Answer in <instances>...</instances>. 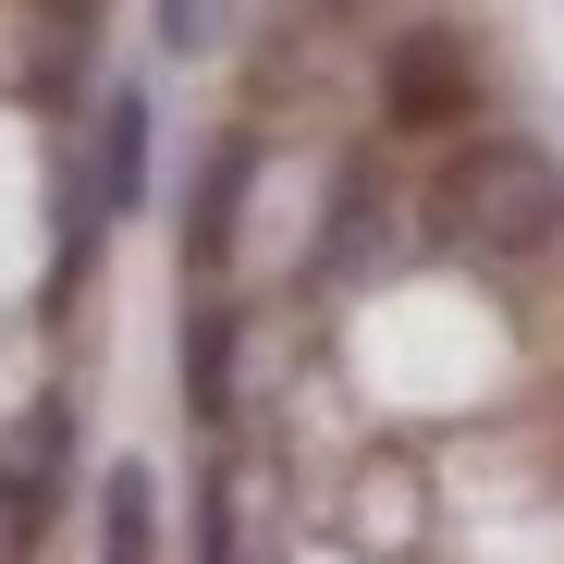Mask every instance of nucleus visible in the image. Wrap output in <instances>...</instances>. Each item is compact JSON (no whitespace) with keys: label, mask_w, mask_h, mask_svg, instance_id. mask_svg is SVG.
<instances>
[{"label":"nucleus","mask_w":564,"mask_h":564,"mask_svg":"<svg viewBox=\"0 0 564 564\" xmlns=\"http://www.w3.org/2000/svg\"><path fill=\"white\" fill-rule=\"evenodd\" d=\"M148 197V86H111L86 111V160H62V221H50V307H74V282L99 270L111 221Z\"/></svg>","instance_id":"obj_2"},{"label":"nucleus","mask_w":564,"mask_h":564,"mask_svg":"<svg viewBox=\"0 0 564 564\" xmlns=\"http://www.w3.org/2000/svg\"><path fill=\"white\" fill-rule=\"evenodd\" d=\"M381 111H393L405 135H442V123H466V111H479V62H466V37L417 25V37L381 62Z\"/></svg>","instance_id":"obj_3"},{"label":"nucleus","mask_w":564,"mask_h":564,"mask_svg":"<svg viewBox=\"0 0 564 564\" xmlns=\"http://www.w3.org/2000/svg\"><path fill=\"white\" fill-rule=\"evenodd\" d=\"M148 25H160L172 62H209L221 50V0H148Z\"/></svg>","instance_id":"obj_8"},{"label":"nucleus","mask_w":564,"mask_h":564,"mask_svg":"<svg viewBox=\"0 0 564 564\" xmlns=\"http://www.w3.org/2000/svg\"><path fill=\"white\" fill-rule=\"evenodd\" d=\"M393 258V184L344 160L332 172V209H319V282H356V270H381Z\"/></svg>","instance_id":"obj_5"},{"label":"nucleus","mask_w":564,"mask_h":564,"mask_svg":"<svg viewBox=\"0 0 564 564\" xmlns=\"http://www.w3.org/2000/svg\"><path fill=\"white\" fill-rule=\"evenodd\" d=\"M246 172H258V135H221L209 172H197V221H184V246H197V270L234 258V209H246Z\"/></svg>","instance_id":"obj_6"},{"label":"nucleus","mask_w":564,"mask_h":564,"mask_svg":"<svg viewBox=\"0 0 564 564\" xmlns=\"http://www.w3.org/2000/svg\"><path fill=\"white\" fill-rule=\"evenodd\" d=\"M62 442H74V417L62 405H25V430L0 442V540H37L50 528V503H62Z\"/></svg>","instance_id":"obj_4"},{"label":"nucleus","mask_w":564,"mask_h":564,"mask_svg":"<svg viewBox=\"0 0 564 564\" xmlns=\"http://www.w3.org/2000/svg\"><path fill=\"white\" fill-rule=\"evenodd\" d=\"M197 417H221V319H197Z\"/></svg>","instance_id":"obj_9"},{"label":"nucleus","mask_w":564,"mask_h":564,"mask_svg":"<svg viewBox=\"0 0 564 564\" xmlns=\"http://www.w3.org/2000/svg\"><path fill=\"white\" fill-rule=\"evenodd\" d=\"M430 246L491 258V270L564 246V172H552L528 135H466V148L430 172Z\"/></svg>","instance_id":"obj_1"},{"label":"nucleus","mask_w":564,"mask_h":564,"mask_svg":"<svg viewBox=\"0 0 564 564\" xmlns=\"http://www.w3.org/2000/svg\"><path fill=\"white\" fill-rule=\"evenodd\" d=\"M99 552H111V564H135V552H160V479H148L135 454H123L111 479H99Z\"/></svg>","instance_id":"obj_7"}]
</instances>
